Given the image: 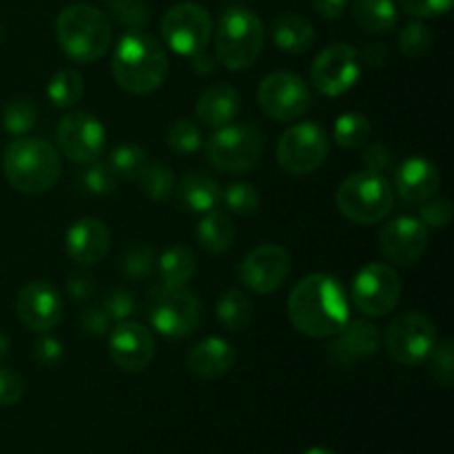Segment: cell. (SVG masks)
Segmentation results:
<instances>
[{
    "label": "cell",
    "mask_w": 454,
    "mask_h": 454,
    "mask_svg": "<svg viewBox=\"0 0 454 454\" xmlns=\"http://www.w3.org/2000/svg\"><path fill=\"white\" fill-rule=\"evenodd\" d=\"M109 7L114 16L131 29H142L149 22V12L140 0H109Z\"/></svg>",
    "instance_id": "obj_42"
},
{
    "label": "cell",
    "mask_w": 454,
    "mask_h": 454,
    "mask_svg": "<svg viewBox=\"0 0 454 454\" xmlns=\"http://www.w3.org/2000/svg\"><path fill=\"white\" fill-rule=\"evenodd\" d=\"M442 186V173L428 158H408L395 168V193L406 204H424Z\"/></svg>",
    "instance_id": "obj_22"
},
{
    "label": "cell",
    "mask_w": 454,
    "mask_h": 454,
    "mask_svg": "<svg viewBox=\"0 0 454 454\" xmlns=\"http://www.w3.org/2000/svg\"><path fill=\"white\" fill-rule=\"evenodd\" d=\"M186 366L200 380H220L235 366V348L222 337H207L189 350Z\"/></svg>",
    "instance_id": "obj_23"
},
{
    "label": "cell",
    "mask_w": 454,
    "mask_h": 454,
    "mask_svg": "<svg viewBox=\"0 0 454 454\" xmlns=\"http://www.w3.org/2000/svg\"><path fill=\"white\" fill-rule=\"evenodd\" d=\"M47 96L58 109H69L78 105L84 96V78L78 69L67 67L53 74V78L47 84Z\"/></svg>",
    "instance_id": "obj_31"
},
{
    "label": "cell",
    "mask_w": 454,
    "mask_h": 454,
    "mask_svg": "<svg viewBox=\"0 0 454 454\" xmlns=\"http://www.w3.org/2000/svg\"><path fill=\"white\" fill-rule=\"evenodd\" d=\"M402 297V279L393 266L384 262L366 264L350 282V297L355 309L366 317H384L395 310Z\"/></svg>",
    "instance_id": "obj_10"
},
{
    "label": "cell",
    "mask_w": 454,
    "mask_h": 454,
    "mask_svg": "<svg viewBox=\"0 0 454 454\" xmlns=\"http://www.w3.org/2000/svg\"><path fill=\"white\" fill-rule=\"evenodd\" d=\"M109 357L124 372L146 371L155 359L153 333L140 322H118L109 331Z\"/></svg>",
    "instance_id": "obj_18"
},
{
    "label": "cell",
    "mask_w": 454,
    "mask_h": 454,
    "mask_svg": "<svg viewBox=\"0 0 454 454\" xmlns=\"http://www.w3.org/2000/svg\"><path fill=\"white\" fill-rule=\"evenodd\" d=\"M222 202L235 215H253L260 208L262 198L260 191L251 182H235L229 189L222 191Z\"/></svg>",
    "instance_id": "obj_37"
},
{
    "label": "cell",
    "mask_w": 454,
    "mask_h": 454,
    "mask_svg": "<svg viewBox=\"0 0 454 454\" xmlns=\"http://www.w3.org/2000/svg\"><path fill=\"white\" fill-rule=\"evenodd\" d=\"M38 122V106L31 98H13L3 109V129L9 136H27Z\"/></svg>",
    "instance_id": "obj_33"
},
{
    "label": "cell",
    "mask_w": 454,
    "mask_h": 454,
    "mask_svg": "<svg viewBox=\"0 0 454 454\" xmlns=\"http://www.w3.org/2000/svg\"><path fill=\"white\" fill-rule=\"evenodd\" d=\"M198 242L211 255H222L231 248L235 239V224L224 211L204 213L198 224Z\"/></svg>",
    "instance_id": "obj_29"
},
{
    "label": "cell",
    "mask_w": 454,
    "mask_h": 454,
    "mask_svg": "<svg viewBox=\"0 0 454 454\" xmlns=\"http://www.w3.org/2000/svg\"><path fill=\"white\" fill-rule=\"evenodd\" d=\"M111 74L127 93L149 96L168 78V56L160 40L142 29H131L115 47Z\"/></svg>",
    "instance_id": "obj_2"
},
{
    "label": "cell",
    "mask_w": 454,
    "mask_h": 454,
    "mask_svg": "<svg viewBox=\"0 0 454 454\" xmlns=\"http://www.w3.org/2000/svg\"><path fill=\"white\" fill-rule=\"evenodd\" d=\"M397 47L403 56L421 58L433 47V34H430V29L421 20H411L399 31Z\"/></svg>",
    "instance_id": "obj_38"
},
{
    "label": "cell",
    "mask_w": 454,
    "mask_h": 454,
    "mask_svg": "<svg viewBox=\"0 0 454 454\" xmlns=\"http://www.w3.org/2000/svg\"><path fill=\"white\" fill-rule=\"evenodd\" d=\"M193 62H195V71H198V74H213L215 60H213V58H208L204 51L198 53V56H193Z\"/></svg>",
    "instance_id": "obj_53"
},
{
    "label": "cell",
    "mask_w": 454,
    "mask_h": 454,
    "mask_svg": "<svg viewBox=\"0 0 454 454\" xmlns=\"http://www.w3.org/2000/svg\"><path fill=\"white\" fill-rule=\"evenodd\" d=\"M93 291H96V282H93V275L89 273H75L67 282V293L75 301L89 300L93 295Z\"/></svg>",
    "instance_id": "obj_50"
},
{
    "label": "cell",
    "mask_w": 454,
    "mask_h": 454,
    "mask_svg": "<svg viewBox=\"0 0 454 454\" xmlns=\"http://www.w3.org/2000/svg\"><path fill=\"white\" fill-rule=\"evenodd\" d=\"M380 248L393 264H417L428 248V226H424L419 217H395L380 231Z\"/></svg>",
    "instance_id": "obj_19"
},
{
    "label": "cell",
    "mask_w": 454,
    "mask_h": 454,
    "mask_svg": "<svg viewBox=\"0 0 454 454\" xmlns=\"http://www.w3.org/2000/svg\"><path fill=\"white\" fill-rule=\"evenodd\" d=\"M337 208L355 224H377L395 208V189L386 176L359 171L346 177L335 193Z\"/></svg>",
    "instance_id": "obj_6"
},
{
    "label": "cell",
    "mask_w": 454,
    "mask_h": 454,
    "mask_svg": "<svg viewBox=\"0 0 454 454\" xmlns=\"http://www.w3.org/2000/svg\"><path fill=\"white\" fill-rule=\"evenodd\" d=\"M304 454H337L335 450H331V448H322V446H317V448H310V450H306Z\"/></svg>",
    "instance_id": "obj_55"
},
{
    "label": "cell",
    "mask_w": 454,
    "mask_h": 454,
    "mask_svg": "<svg viewBox=\"0 0 454 454\" xmlns=\"http://www.w3.org/2000/svg\"><path fill=\"white\" fill-rule=\"evenodd\" d=\"M364 162H366L368 171H375L384 176V173H388L393 168V155H390V151L384 145L375 142V145H366Z\"/></svg>",
    "instance_id": "obj_49"
},
{
    "label": "cell",
    "mask_w": 454,
    "mask_h": 454,
    "mask_svg": "<svg viewBox=\"0 0 454 454\" xmlns=\"http://www.w3.org/2000/svg\"><path fill=\"white\" fill-rule=\"evenodd\" d=\"M381 335L380 328L368 319H348L340 331L333 335V344L328 348L333 362L341 368L357 366L366 359L375 357L380 350Z\"/></svg>",
    "instance_id": "obj_20"
},
{
    "label": "cell",
    "mask_w": 454,
    "mask_h": 454,
    "mask_svg": "<svg viewBox=\"0 0 454 454\" xmlns=\"http://www.w3.org/2000/svg\"><path fill=\"white\" fill-rule=\"evenodd\" d=\"M16 315L25 328L34 333H49L62 322L65 301L60 291L49 282L35 279L25 284L16 297Z\"/></svg>",
    "instance_id": "obj_17"
},
{
    "label": "cell",
    "mask_w": 454,
    "mask_h": 454,
    "mask_svg": "<svg viewBox=\"0 0 454 454\" xmlns=\"http://www.w3.org/2000/svg\"><path fill=\"white\" fill-rule=\"evenodd\" d=\"M56 38L67 58L80 65H91L111 49L114 29L100 9L89 3H74L58 16Z\"/></svg>",
    "instance_id": "obj_4"
},
{
    "label": "cell",
    "mask_w": 454,
    "mask_h": 454,
    "mask_svg": "<svg viewBox=\"0 0 454 454\" xmlns=\"http://www.w3.org/2000/svg\"><path fill=\"white\" fill-rule=\"evenodd\" d=\"M437 341L434 324L415 310L395 317L386 331V350L402 366H419L428 362Z\"/></svg>",
    "instance_id": "obj_12"
},
{
    "label": "cell",
    "mask_w": 454,
    "mask_h": 454,
    "mask_svg": "<svg viewBox=\"0 0 454 454\" xmlns=\"http://www.w3.org/2000/svg\"><path fill=\"white\" fill-rule=\"evenodd\" d=\"M328 145L326 131L319 124L297 122L279 137L278 164L288 176H309L324 164Z\"/></svg>",
    "instance_id": "obj_13"
},
{
    "label": "cell",
    "mask_w": 454,
    "mask_h": 454,
    "mask_svg": "<svg viewBox=\"0 0 454 454\" xmlns=\"http://www.w3.org/2000/svg\"><path fill=\"white\" fill-rule=\"evenodd\" d=\"M207 162L226 176L253 171L264 153V137L251 124H226L217 129L204 145Z\"/></svg>",
    "instance_id": "obj_7"
},
{
    "label": "cell",
    "mask_w": 454,
    "mask_h": 454,
    "mask_svg": "<svg viewBox=\"0 0 454 454\" xmlns=\"http://www.w3.org/2000/svg\"><path fill=\"white\" fill-rule=\"evenodd\" d=\"M222 191L224 189L213 177L200 171L184 173L177 182V195H180L182 207L191 213H200V215L220 208Z\"/></svg>",
    "instance_id": "obj_25"
},
{
    "label": "cell",
    "mask_w": 454,
    "mask_h": 454,
    "mask_svg": "<svg viewBox=\"0 0 454 454\" xmlns=\"http://www.w3.org/2000/svg\"><path fill=\"white\" fill-rule=\"evenodd\" d=\"M111 326H114V319L109 317L105 306H91L80 315V328L89 337H105L111 331Z\"/></svg>",
    "instance_id": "obj_47"
},
{
    "label": "cell",
    "mask_w": 454,
    "mask_h": 454,
    "mask_svg": "<svg viewBox=\"0 0 454 454\" xmlns=\"http://www.w3.org/2000/svg\"><path fill=\"white\" fill-rule=\"evenodd\" d=\"M82 186L87 189V193L96 195V198H105V195H111L118 186V176L114 173V168L106 162H91L87 171L80 177Z\"/></svg>",
    "instance_id": "obj_39"
},
{
    "label": "cell",
    "mask_w": 454,
    "mask_h": 454,
    "mask_svg": "<svg viewBox=\"0 0 454 454\" xmlns=\"http://www.w3.org/2000/svg\"><path fill=\"white\" fill-rule=\"evenodd\" d=\"M310 4L324 20H337V18L344 16L348 0H310Z\"/></svg>",
    "instance_id": "obj_51"
},
{
    "label": "cell",
    "mask_w": 454,
    "mask_h": 454,
    "mask_svg": "<svg viewBox=\"0 0 454 454\" xmlns=\"http://www.w3.org/2000/svg\"><path fill=\"white\" fill-rule=\"evenodd\" d=\"M167 145L173 153L193 155L204 146V137L198 124L191 122V120L186 118H180L168 127Z\"/></svg>",
    "instance_id": "obj_36"
},
{
    "label": "cell",
    "mask_w": 454,
    "mask_h": 454,
    "mask_svg": "<svg viewBox=\"0 0 454 454\" xmlns=\"http://www.w3.org/2000/svg\"><path fill=\"white\" fill-rule=\"evenodd\" d=\"M215 317L231 333H239L244 328H248V324L253 319V304L247 297V293L238 291V288L226 291L220 297V301H217Z\"/></svg>",
    "instance_id": "obj_30"
},
{
    "label": "cell",
    "mask_w": 454,
    "mask_h": 454,
    "mask_svg": "<svg viewBox=\"0 0 454 454\" xmlns=\"http://www.w3.org/2000/svg\"><path fill=\"white\" fill-rule=\"evenodd\" d=\"M286 310L295 331L313 340H326L350 319L348 291L333 275H306L293 288Z\"/></svg>",
    "instance_id": "obj_1"
},
{
    "label": "cell",
    "mask_w": 454,
    "mask_h": 454,
    "mask_svg": "<svg viewBox=\"0 0 454 454\" xmlns=\"http://www.w3.org/2000/svg\"><path fill=\"white\" fill-rule=\"evenodd\" d=\"M291 273V255L279 244H262L244 257L239 266V282L257 295L279 291Z\"/></svg>",
    "instance_id": "obj_16"
},
{
    "label": "cell",
    "mask_w": 454,
    "mask_h": 454,
    "mask_svg": "<svg viewBox=\"0 0 454 454\" xmlns=\"http://www.w3.org/2000/svg\"><path fill=\"white\" fill-rule=\"evenodd\" d=\"M270 35H273L278 49L291 53V56L306 53L315 44V27L297 13H282L279 18H275Z\"/></svg>",
    "instance_id": "obj_26"
},
{
    "label": "cell",
    "mask_w": 454,
    "mask_h": 454,
    "mask_svg": "<svg viewBox=\"0 0 454 454\" xmlns=\"http://www.w3.org/2000/svg\"><path fill=\"white\" fill-rule=\"evenodd\" d=\"M452 341L446 340V341H437V346H434V350L430 353L428 359H433V368H430V372H433L434 380L439 381L442 386H446V388H450L452 381H454V353H452Z\"/></svg>",
    "instance_id": "obj_41"
},
{
    "label": "cell",
    "mask_w": 454,
    "mask_h": 454,
    "mask_svg": "<svg viewBox=\"0 0 454 454\" xmlns=\"http://www.w3.org/2000/svg\"><path fill=\"white\" fill-rule=\"evenodd\" d=\"M371 120L362 114H341L333 127V137L341 149H362L371 140Z\"/></svg>",
    "instance_id": "obj_32"
},
{
    "label": "cell",
    "mask_w": 454,
    "mask_h": 454,
    "mask_svg": "<svg viewBox=\"0 0 454 454\" xmlns=\"http://www.w3.org/2000/svg\"><path fill=\"white\" fill-rule=\"evenodd\" d=\"M362 58L366 65L384 67L386 60H388V47L384 43H371L368 47H364Z\"/></svg>",
    "instance_id": "obj_52"
},
{
    "label": "cell",
    "mask_w": 454,
    "mask_h": 454,
    "mask_svg": "<svg viewBox=\"0 0 454 454\" xmlns=\"http://www.w3.org/2000/svg\"><path fill=\"white\" fill-rule=\"evenodd\" d=\"M257 105L266 118L275 122H295L313 106L310 89L300 75L291 71H275L266 75L257 89Z\"/></svg>",
    "instance_id": "obj_11"
},
{
    "label": "cell",
    "mask_w": 454,
    "mask_h": 454,
    "mask_svg": "<svg viewBox=\"0 0 454 454\" xmlns=\"http://www.w3.org/2000/svg\"><path fill=\"white\" fill-rule=\"evenodd\" d=\"M102 306H105V310L109 313V317L114 319V322H127V319H131V315L136 313V297L129 291L118 288V291H111L109 295H106Z\"/></svg>",
    "instance_id": "obj_46"
},
{
    "label": "cell",
    "mask_w": 454,
    "mask_h": 454,
    "mask_svg": "<svg viewBox=\"0 0 454 454\" xmlns=\"http://www.w3.org/2000/svg\"><path fill=\"white\" fill-rule=\"evenodd\" d=\"M136 180L140 182L142 195L149 200H155V202L167 200L168 195L173 193V189H176V176H173L171 168L162 162H146V167L142 168V173Z\"/></svg>",
    "instance_id": "obj_34"
},
{
    "label": "cell",
    "mask_w": 454,
    "mask_h": 454,
    "mask_svg": "<svg viewBox=\"0 0 454 454\" xmlns=\"http://www.w3.org/2000/svg\"><path fill=\"white\" fill-rule=\"evenodd\" d=\"M3 171L9 184L25 195L47 193L60 180L62 160L43 137L20 136L4 146Z\"/></svg>",
    "instance_id": "obj_3"
},
{
    "label": "cell",
    "mask_w": 454,
    "mask_h": 454,
    "mask_svg": "<svg viewBox=\"0 0 454 454\" xmlns=\"http://www.w3.org/2000/svg\"><path fill=\"white\" fill-rule=\"evenodd\" d=\"M111 248V233L106 224L96 217H80L65 235V251L71 262L82 269L96 266L105 260Z\"/></svg>",
    "instance_id": "obj_21"
},
{
    "label": "cell",
    "mask_w": 454,
    "mask_h": 454,
    "mask_svg": "<svg viewBox=\"0 0 454 454\" xmlns=\"http://www.w3.org/2000/svg\"><path fill=\"white\" fill-rule=\"evenodd\" d=\"M0 35H3V31H0Z\"/></svg>",
    "instance_id": "obj_56"
},
{
    "label": "cell",
    "mask_w": 454,
    "mask_h": 454,
    "mask_svg": "<svg viewBox=\"0 0 454 454\" xmlns=\"http://www.w3.org/2000/svg\"><path fill=\"white\" fill-rule=\"evenodd\" d=\"M25 395V380L13 368L0 366V406H13Z\"/></svg>",
    "instance_id": "obj_45"
},
{
    "label": "cell",
    "mask_w": 454,
    "mask_h": 454,
    "mask_svg": "<svg viewBox=\"0 0 454 454\" xmlns=\"http://www.w3.org/2000/svg\"><path fill=\"white\" fill-rule=\"evenodd\" d=\"M155 253L146 244H136L122 257V270L131 279H146L155 270Z\"/></svg>",
    "instance_id": "obj_40"
},
{
    "label": "cell",
    "mask_w": 454,
    "mask_h": 454,
    "mask_svg": "<svg viewBox=\"0 0 454 454\" xmlns=\"http://www.w3.org/2000/svg\"><path fill=\"white\" fill-rule=\"evenodd\" d=\"M264 47V25L247 7H229L217 20L215 60L229 71H244L255 65Z\"/></svg>",
    "instance_id": "obj_5"
},
{
    "label": "cell",
    "mask_w": 454,
    "mask_h": 454,
    "mask_svg": "<svg viewBox=\"0 0 454 454\" xmlns=\"http://www.w3.org/2000/svg\"><path fill=\"white\" fill-rule=\"evenodd\" d=\"M362 75L359 67V53L353 44L333 43L322 49L310 67V80L313 87L324 96L337 98L350 91Z\"/></svg>",
    "instance_id": "obj_15"
},
{
    "label": "cell",
    "mask_w": 454,
    "mask_h": 454,
    "mask_svg": "<svg viewBox=\"0 0 454 454\" xmlns=\"http://www.w3.org/2000/svg\"><path fill=\"white\" fill-rule=\"evenodd\" d=\"M454 0H399L402 9L415 18H437L452 9Z\"/></svg>",
    "instance_id": "obj_48"
},
{
    "label": "cell",
    "mask_w": 454,
    "mask_h": 454,
    "mask_svg": "<svg viewBox=\"0 0 454 454\" xmlns=\"http://www.w3.org/2000/svg\"><path fill=\"white\" fill-rule=\"evenodd\" d=\"M353 18L366 34L381 35L397 27V4L393 0H355Z\"/></svg>",
    "instance_id": "obj_28"
},
{
    "label": "cell",
    "mask_w": 454,
    "mask_h": 454,
    "mask_svg": "<svg viewBox=\"0 0 454 454\" xmlns=\"http://www.w3.org/2000/svg\"><path fill=\"white\" fill-rule=\"evenodd\" d=\"M109 164L118 180H136L146 167V151L140 145H120L111 151Z\"/></svg>",
    "instance_id": "obj_35"
},
{
    "label": "cell",
    "mask_w": 454,
    "mask_h": 454,
    "mask_svg": "<svg viewBox=\"0 0 454 454\" xmlns=\"http://www.w3.org/2000/svg\"><path fill=\"white\" fill-rule=\"evenodd\" d=\"M9 355V340L3 331H0V362Z\"/></svg>",
    "instance_id": "obj_54"
},
{
    "label": "cell",
    "mask_w": 454,
    "mask_h": 454,
    "mask_svg": "<svg viewBox=\"0 0 454 454\" xmlns=\"http://www.w3.org/2000/svg\"><path fill=\"white\" fill-rule=\"evenodd\" d=\"M106 133L100 120L84 111L67 114L58 122L56 149L75 164H91L100 160L105 151Z\"/></svg>",
    "instance_id": "obj_14"
},
{
    "label": "cell",
    "mask_w": 454,
    "mask_h": 454,
    "mask_svg": "<svg viewBox=\"0 0 454 454\" xmlns=\"http://www.w3.org/2000/svg\"><path fill=\"white\" fill-rule=\"evenodd\" d=\"M158 275L164 286H186L198 273V255L184 244L167 248L158 257Z\"/></svg>",
    "instance_id": "obj_27"
},
{
    "label": "cell",
    "mask_w": 454,
    "mask_h": 454,
    "mask_svg": "<svg viewBox=\"0 0 454 454\" xmlns=\"http://www.w3.org/2000/svg\"><path fill=\"white\" fill-rule=\"evenodd\" d=\"M65 357V346L53 335L40 333V340L34 344V359L44 368H53Z\"/></svg>",
    "instance_id": "obj_44"
},
{
    "label": "cell",
    "mask_w": 454,
    "mask_h": 454,
    "mask_svg": "<svg viewBox=\"0 0 454 454\" xmlns=\"http://www.w3.org/2000/svg\"><path fill=\"white\" fill-rule=\"evenodd\" d=\"M452 217V204L446 198H430L421 204L419 220L430 229H446Z\"/></svg>",
    "instance_id": "obj_43"
},
{
    "label": "cell",
    "mask_w": 454,
    "mask_h": 454,
    "mask_svg": "<svg viewBox=\"0 0 454 454\" xmlns=\"http://www.w3.org/2000/svg\"><path fill=\"white\" fill-rule=\"evenodd\" d=\"M149 322L162 337L184 340L202 322V301L184 286H155L149 293Z\"/></svg>",
    "instance_id": "obj_8"
},
{
    "label": "cell",
    "mask_w": 454,
    "mask_h": 454,
    "mask_svg": "<svg viewBox=\"0 0 454 454\" xmlns=\"http://www.w3.org/2000/svg\"><path fill=\"white\" fill-rule=\"evenodd\" d=\"M160 31L173 53L193 58L208 47L213 35L211 13L200 3H177L164 13Z\"/></svg>",
    "instance_id": "obj_9"
},
{
    "label": "cell",
    "mask_w": 454,
    "mask_h": 454,
    "mask_svg": "<svg viewBox=\"0 0 454 454\" xmlns=\"http://www.w3.org/2000/svg\"><path fill=\"white\" fill-rule=\"evenodd\" d=\"M239 109H242V98L229 84H211L200 93L198 102H195V115L200 122L207 129L226 127L238 118Z\"/></svg>",
    "instance_id": "obj_24"
}]
</instances>
